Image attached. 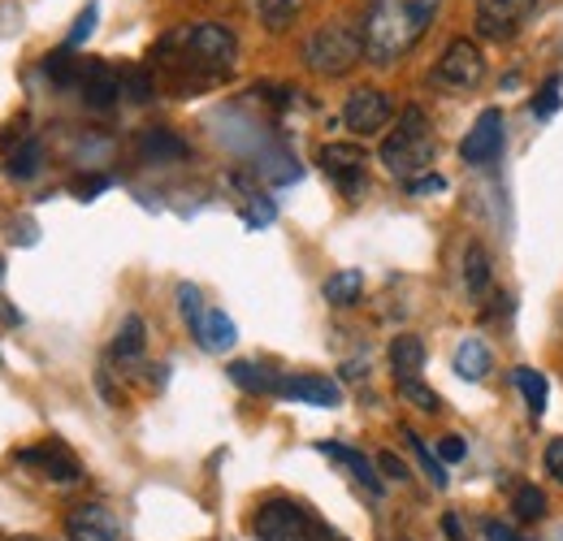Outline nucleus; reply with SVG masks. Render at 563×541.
<instances>
[{
  "label": "nucleus",
  "mask_w": 563,
  "mask_h": 541,
  "mask_svg": "<svg viewBox=\"0 0 563 541\" xmlns=\"http://www.w3.org/2000/svg\"><path fill=\"white\" fill-rule=\"evenodd\" d=\"M18 464H22V468H31L35 476H44V481H57V485H74V481H82V464L74 460L62 442L31 446V451H22V455H18Z\"/></svg>",
  "instance_id": "obj_11"
},
{
  "label": "nucleus",
  "mask_w": 563,
  "mask_h": 541,
  "mask_svg": "<svg viewBox=\"0 0 563 541\" xmlns=\"http://www.w3.org/2000/svg\"><path fill=\"white\" fill-rule=\"evenodd\" d=\"M230 382H234L239 390H247V395H274V399H278L282 373H269L265 364H252V360H234V364H230Z\"/></svg>",
  "instance_id": "obj_19"
},
{
  "label": "nucleus",
  "mask_w": 563,
  "mask_h": 541,
  "mask_svg": "<svg viewBox=\"0 0 563 541\" xmlns=\"http://www.w3.org/2000/svg\"><path fill=\"white\" fill-rule=\"evenodd\" d=\"M538 0H477V31L486 40H511Z\"/></svg>",
  "instance_id": "obj_10"
},
{
  "label": "nucleus",
  "mask_w": 563,
  "mask_h": 541,
  "mask_svg": "<svg viewBox=\"0 0 563 541\" xmlns=\"http://www.w3.org/2000/svg\"><path fill=\"white\" fill-rule=\"evenodd\" d=\"M482 78H486L482 48L473 40H451L446 53H442V62H438V82L442 87H455V91H473V87H482Z\"/></svg>",
  "instance_id": "obj_7"
},
{
  "label": "nucleus",
  "mask_w": 563,
  "mask_h": 541,
  "mask_svg": "<svg viewBox=\"0 0 563 541\" xmlns=\"http://www.w3.org/2000/svg\"><path fill=\"white\" fill-rule=\"evenodd\" d=\"M404 442H408V451H412V455L421 460V468H424V473H429V481H433V485L442 489V485H446V468H442V460H438V451H429V446H424V442H421V438H417V433H412V429H404Z\"/></svg>",
  "instance_id": "obj_30"
},
{
  "label": "nucleus",
  "mask_w": 563,
  "mask_h": 541,
  "mask_svg": "<svg viewBox=\"0 0 563 541\" xmlns=\"http://www.w3.org/2000/svg\"><path fill=\"white\" fill-rule=\"evenodd\" d=\"M360 290H364V273L360 269H339L334 277H325V299H330L334 308L360 303Z\"/></svg>",
  "instance_id": "obj_24"
},
{
  "label": "nucleus",
  "mask_w": 563,
  "mask_h": 541,
  "mask_svg": "<svg viewBox=\"0 0 563 541\" xmlns=\"http://www.w3.org/2000/svg\"><path fill=\"white\" fill-rule=\"evenodd\" d=\"M464 290L473 299L490 295V256H486L482 243H468V252H464Z\"/></svg>",
  "instance_id": "obj_22"
},
{
  "label": "nucleus",
  "mask_w": 563,
  "mask_h": 541,
  "mask_svg": "<svg viewBox=\"0 0 563 541\" xmlns=\"http://www.w3.org/2000/svg\"><path fill=\"white\" fill-rule=\"evenodd\" d=\"M321 455H330L334 464H343V468H347V473H352L368 494H382V476H377V468L368 464V455H360V451L343 446V442H321Z\"/></svg>",
  "instance_id": "obj_18"
},
{
  "label": "nucleus",
  "mask_w": 563,
  "mask_h": 541,
  "mask_svg": "<svg viewBox=\"0 0 563 541\" xmlns=\"http://www.w3.org/2000/svg\"><path fill=\"white\" fill-rule=\"evenodd\" d=\"M399 399L412 407H421V411H429V416H438L442 411V395L438 390H429L421 377H412V382H399Z\"/></svg>",
  "instance_id": "obj_29"
},
{
  "label": "nucleus",
  "mask_w": 563,
  "mask_h": 541,
  "mask_svg": "<svg viewBox=\"0 0 563 541\" xmlns=\"http://www.w3.org/2000/svg\"><path fill=\"white\" fill-rule=\"evenodd\" d=\"M308 0H256V9H261V22L269 26V31H286L295 18H299V9H303Z\"/></svg>",
  "instance_id": "obj_27"
},
{
  "label": "nucleus",
  "mask_w": 563,
  "mask_h": 541,
  "mask_svg": "<svg viewBox=\"0 0 563 541\" xmlns=\"http://www.w3.org/2000/svg\"><path fill=\"white\" fill-rule=\"evenodd\" d=\"M135 152H140L147 165H178V161L191 156L187 139H178L174 131H165V126H147V131H140Z\"/></svg>",
  "instance_id": "obj_16"
},
{
  "label": "nucleus",
  "mask_w": 563,
  "mask_h": 541,
  "mask_svg": "<svg viewBox=\"0 0 563 541\" xmlns=\"http://www.w3.org/2000/svg\"><path fill=\"white\" fill-rule=\"evenodd\" d=\"M78 96L87 109H113L122 100V74L109 66V62H82V74H78Z\"/></svg>",
  "instance_id": "obj_13"
},
{
  "label": "nucleus",
  "mask_w": 563,
  "mask_h": 541,
  "mask_svg": "<svg viewBox=\"0 0 563 541\" xmlns=\"http://www.w3.org/2000/svg\"><path fill=\"white\" fill-rule=\"evenodd\" d=\"M317 161H321L325 178H330L347 200H360V191H364V183H368V152H364L360 143H325Z\"/></svg>",
  "instance_id": "obj_6"
},
{
  "label": "nucleus",
  "mask_w": 563,
  "mask_h": 541,
  "mask_svg": "<svg viewBox=\"0 0 563 541\" xmlns=\"http://www.w3.org/2000/svg\"><path fill=\"white\" fill-rule=\"evenodd\" d=\"M143 346H147V325H143V317H126L122 330L113 334V360H118V364H135L143 355Z\"/></svg>",
  "instance_id": "obj_23"
},
{
  "label": "nucleus",
  "mask_w": 563,
  "mask_h": 541,
  "mask_svg": "<svg viewBox=\"0 0 563 541\" xmlns=\"http://www.w3.org/2000/svg\"><path fill=\"white\" fill-rule=\"evenodd\" d=\"M486 541H525L516 529H507L503 520H486Z\"/></svg>",
  "instance_id": "obj_40"
},
{
  "label": "nucleus",
  "mask_w": 563,
  "mask_h": 541,
  "mask_svg": "<svg viewBox=\"0 0 563 541\" xmlns=\"http://www.w3.org/2000/svg\"><path fill=\"white\" fill-rule=\"evenodd\" d=\"M560 87H563V78L560 74H551V78H547V87H542V91H538V100H533V113H538V118H551V113L560 109Z\"/></svg>",
  "instance_id": "obj_34"
},
{
  "label": "nucleus",
  "mask_w": 563,
  "mask_h": 541,
  "mask_svg": "<svg viewBox=\"0 0 563 541\" xmlns=\"http://www.w3.org/2000/svg\"><path fill=\"white\" fill-rule=\"evenodd\" d=\"M468 455V446H464V438H455V433H446V438H438V460L442 464H460Z\"/></svg>",
  "instance_id": "obj_36"
},
{
  "label": "nucleus",
  "mask_w": 563,
  "mask_h": 541,
  "mask_svg": "<svg viewBox=\"0 0 563 541\" xmlns=\"http://www.w3.org/2000/svg\"><path fill=\"white\" fill-rule=\"evenodd\" d=\"M303 62L321 78H343V74H352L364 62V35L347 22H325V26H317L308 35Z\"/></svg>",
  "instance_id": "obj_5"
},
{
  "label": "nucleus",
  "mask_w": 563,
  "mask_h": 541,
  "mask_svg": "<svg viewBox=\"0 0 563 541\" xmlns=\"http://www.w3.org/2000/svg\"><path fill=\"white\" fill-rule=\"evenodd\" d=\"M542 460H547V473L563 485V438H551V442H547V455H542Z\"/></svg>",
  "instance_id": "obj_37"
},
{
  "label": "nucleus",
  "mask_w": 563,
  "mask_h": 541,
  "mask_svg": "<svg viewBox=\"0 0 563 541\" xmlns=\"http://www.w3.org/2000/svg\"><path fill=\"white\" fill-rule=\"evenodd\" d=\"M511 511H516V520H542L547 516V494L538 485H520L516 498H511Z\"/></svg>",
  "instance_id": "obj_28"
},
{
  "label": "nucleus",
  "mask_w": 563,
  "mask_h": 541,
  "mask_svg": "<svg viewBox=\"0 0 563 541\" xmlns=\"http://www.w3.org/2000/svg\"><path fill=\"white\" fill-rule=\"evenodd\" d=\"M460 152H464L468 165H494V161L503 156V113H498V109H486V113L473 122V131L464 135Z\"/></svg>",
  "instance_id": "obj_15"
},
{
  "label": "nucleus",
  "mask_w": 563,
  "mask_h": 541,
  "mask_svg": "<svg viewBox=\"0 0 563 541\" xmlns=\"http://www.w3.org/2000/svg\"><path fill=\"white\" fill-rule=\"evenodd\" d=\"M100 191H109V178H78V183H74V196H82V200H91V196H100Z\"/></svg>",
  "instance_id": "obj_38"
},
{
  "label": "nucleus",
  "mask_w": 563,
  "mask_h": 541,
  "mask_svg": "<svg viewBox=\"0 0 563 541\" xmlns=\"http://www.w3.org/2000/svg\"><path fill=\"white\" fill-rule=\"evenodd\" d=\"M44 74H48L57 87H78L82 62H74V48H57V53L44 57Z\"/></svg>",
  "instance_id": "obj_26"
},
{
  "label": "nucleus",
  "mask_w": 563,
  "mask_h": 541,
  "mask_svg": "<svg viewBox=\"0 0 563 541\" xmlns=\"http://www.w3.org/2000/svg\"><path fill=\"white\" fill-rule=\"evenodd\" d=\"M446 183L442 178H433V174H424V178H417V183H408V191L412 196H433V191H442Z\"/></svg>",
  "instance_id": "obj_41"
},
{
  "label": "nucleus",
  "mask_w": 563,
  "mask_h": 541,
  "mask_svg": "<svg viewBox=\"0 0 563 541\" xmlns=\"http://www.w3.org/2000/svg\"><path fill=\"white\" fill-rule=\"evenodd\" d=\"M390 122V96L382 87H355L343 104V126L355 135H377Z\"/></svg>",
  "instance_id": "obj_8"
},
{
  "label": "nucleus",
  "mask_w": 563,
  "mask_h": 541,
  "mask_svg": "<svg viewBox=\"0 0 563 541\" xmlns=\"http://www.w3.org/2000/svg\"><path fill=\"white\" fill-rule=\"evenodd\" d=\"M66 533H70V541H131L126 529L118 525V516L109 507H100V503L74 507L66 516Z\"/></svg>",
  "instance_id": "obj_12"
},
{
  "label": "nucleus",
  "mask_w": 563,
  "mask_h": 541,
  "mask_svg": "<svg viewBox=\"0 0 563 541\" xmlns=\"http://www.w3.org/2000/svg\"><path fill=\"white\" fill-rule=\"evenodd\" d=\"M451 364H455V373H460L464 382H482V377H490L494 355L482 339H464L455 346V360H451Z\"/></svg>",
  "instance_id": "obj_20"
},
{
  "label": "nucleus",
  "mask_w": 563,
  "mask_h": 541,
  "mask_svg": "<svg viewBox=\"0 0 563 541\" xmlns=\"http://www.w3.org/2000/svg\"><path fill=\"white\" fill-rule=\"evenodd\" d=\"M516 386H520V395H525V404L533 416H542L547 411V395H551V386H547V377L538 373V368H516Z\"/></svg>",
  "instance_id": "obj_25"
},
{
  "label": "nucleus",
  "mask_w": 563,
  "mask_h": 541,
  "mask_svg": "<svg viewBox=\"0 0 563 541\" xmlns=\"http://www.w3.org/2000/svg\"><path fill=\"white\" fill-rule=\"evenodd\" d=\"M274 217H278V208H274V200H269V196H247V203H243V221H247L252 230L274 225Z\"/></svg>",
  "instance_id": "obj_32"
},
{
  "label": "nucleus",
  "mask_w": 563,
  "mask_h": 541,
  "mask_svg": "<svg viewBox=\"0 0 563 541\" xmlns=\"http://www.w3.org/2000/svg\"><path fill=\"white\" fill-rule=\"evenodd\" d=\"M252 538L256 541H343L334 538L303 503L295 498H265L252 516Z\"/></svg>",
  "instance_id": "obj_4"
},
{
  "label": "nucleus",
  "mask_w": 563,
  "mask_h": 541,
  "mask_svg": "<svg viewBox=\"0 0 563 541\" xmlns=\"http://www.w3.org/2000/svg\"><path fill=\"white\" fill-rule=\"evenodd\" d=\"M377 468L390 476V481H408V464L395 460V455H377Z\"/></svg>",
  "instance_id": "obj_39"
},
{
  "label": "nucleus",
  "mask_w": 563,
  "mask_h": 541,
  "mask_svg": "<svg viewBox=\"0 0 563 541\" xmlns=\"http://www.w3.org/2000/svg\"><path fill=\"white\" fill-rule=\"evenodd\" d=\"M191 334H196V342L205 346V351H212V355H221V351H230L234 342H239V330H234V321L221 312V308H209L196 325H191Z\"/></svg>",
  "instance_id": "obj_17"
},
{
  "label": "nucleus",
  "mask_w": 563,
  "mask_h": 541,
  "mask_svg": "<svg viewBox=\"0 0 563 541\" xmlns=\"http://www.w3.org/2000/svg\"><path fill=\"white\" fill-rule=\"evenodd\" d=\"M278 399H295V404L308 407H339L343 404V386L334 377H321V373H295L278 382Z\"/></svg>",
  "instance_id": "obj_14"
},
{
  "label": "nucleus",
  "mask_w": 563,
  "mask_h": 541,
  "mask_svg": "<svg viewBox=\"0 0 563 541\" xmlns=\"http://www.w3.org/2000/svg\"><path fill=\"white\" fill-rule=\"evenodd\" d=\"M442 0H368L364 9V57L373 66H395L404 62L417 44L424 40V31L433 26Z\"/></svg>",
  "instance_id": "obj_2"
},
{
  "label": "nucleus",
  "mask_w": 563,
  "mask_h": 541,
  "mask_svg": "<svg viewBox=\"0 0 563 541\" xmlns=\"http://www.w3.org/2000/svg\"><path fill=\"white\" fill-rule=\"evenodd\" d=\"M4 541H18V538H4Z\"/></svg>",
  "instance_id": "obj_44"
},
{
  "label": "nucleus",
  "mask_w": 563,
  "mask_h": 541,
  "mask_svg": "<svg viewBox=\"0 0 563 541\" xmlns=\"http://www.w3.org/2000/svg\"><path fill=\"white\" fill-rule=\"evenodd\" d=\"M18 541H44V538H18Z\"/></svg>",
  "instance_id": "obj_42"
},
{
  "label": "nucleus",
  "mask_w": 563,
  "mask_h": 541,
  "mask_svg": "<svg viewBox=\"0 0 563 541\" xmlns=\"http://www.w3.org/2000/svg\"><path fill=\"white\" fill-rule=\"evenodd\" d=\"M122 96H126V100H135V104H147V100L156 96L152 74H147V69H131V74H122Z\"/></svg>",
  "instance_id": "obj_31"
},
{
  "label": "nucleus",
  "mask_w": 563,
  "mask_h": 541,
  "mask_svg": "<svg viewBox=\"0 0 563 541\" xmlns=\"http://www.w3.org/2000/svg\"><path fill=\"white\" fill-rule=\"evenodd\" d=\"M96 18H100V4H87L82 13H78V22H74V31H70V40H66V48H78L91 31H96Z\"/></svg>",
  "instance_id": "obj_35"
},
{
  "label": "nucleus",
  "mask_w": 563,
  "mask_h": 541,
  "mask_svg": "<svg viewBox=\"0 0 563 541\" xmlns=\"http://www.w3.org/2000/svg\"><path fill=\"white\" fill-rule=\"evenodd\" d=\"M390 368H395V377H399V382H412V377H421L424 342L417 339V334H399V339L390 342Z\"/></svg>",
  "instance_id": "obj_21"
},
{
  "label": "nucleus",
  "mask_w": 563,
  "mask_h": 541,
  "mask_svg": "<svg viewBox=\"0 0 563 541\" xmlns=\"http://www.w3.org/2000/svg\"><path fill=\"white\" fill-rule=\"evenodd\" d=\"M433 156H438V143H433V131H429V118L424 109H404L395 135L382 143V165L390 178L399 183H417L433 169Z\"/></svg>",
  "instance_id": "obj_3"
},
{
  "label": "nucleus",
  "mask_w": 563,
  "mask_h": 541,
  "mask_svg": "<svg viewBox=\"0 0 563 541\" xmlns=\"http://www.w3.org/2000/svg\"><path fill=\"white\" fill-rule=\"evenodd\" d=\"M0 152H4V174L18 178V183L35 178L40 165H44V143L26 131V122H18L0 135Z\"/></svg>",
  "instance_id": "obj_9"
},
{
  "label": "nucleus",
  "mask_w": 563,
  "mask_h": 541,
  "mask_svg": "<svg viewBox=\"0 0 563 541\" xmlns=\"http://www.w3.org/2000/svg\"><path fill=\"white\" fill-rule=\"evenodd\" d=\"M0 277H4V265H0Z\"/></svg>",
  "instance_id": "obj_43"
},
{
  "label": "nucleus",
  "mask_w": 563,
  "mask_h": 541,
  "mask_svg": "<svg viewBox=\"0 0 563 541\" xmlns=\"http://www.w3.org/2000/svg\"><path fill=\"white\" fill-rule=\"evenodd\" d=\"M156 62L165 66V74L174 78L178 91H200V87L221 82L234 69L239 40L221 22H191V26L169 31L156 44Z\"/></svg>",
  "instance_id": "obj_1"
},
{
  "label": "nucleus",
  "mask_w": 563,
  "mask_h": 541,
  "mask_svg": "<svg viewBox=\"0 0 563 541\" xmlns=\"http://www.w3.org/2000/svg\"><path fill=\"white\" fill-rule=\"evenodd\" d=\"M178 312H183V321H187V325H196V321L209 312V308H205V295H200L191 281H183V286H178Z\"/></svg>",
  "instance_id": "obj_33"
}]
</instances>
